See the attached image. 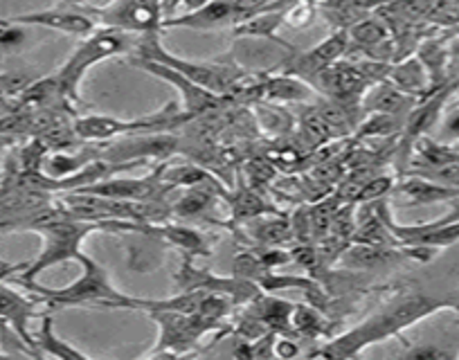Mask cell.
<instances>
[{"label": "cell", "instance_id": "cell-1", "mask_svg": "<svg viewBox=\"0 0 459 360\" xmlns=\"http://www.w3.org/2000/svg\"><path fill=\"white\" fill-rule=\"evenodd\" d=\"M444 309L459 311V306L450 300H437V297L428 296H410L405 297V300L396 302L394 306H390V309L383 311V313H378L377 318L360 324L354 331L344 333L342 338L331 342V345L326 347V349H322L320 354L350 358V356L360 354V351L368 345H372V342L385 340V338L390 336H399V333L403 331V329H408L410 324L419 322V320L428 318V315Z\"/></svg>", "mask_w": 459, "mask_h": 360}, {"label": "cell", "instance_id": "cell-2", "mask_svg": "<svg viewBox=\"0 0 459 360\" xmlns=\"http://www.w3.org/2000/svg\"><path fill=\"white\" fill-rule=\"evenodd\" d=\"M74 261L82 263L83 273L82 278L74 279L70 287L64 288H46L41 284L34 282H21L16 279V284L25 287L28 291L37 293L39 300L43 304L50 306H95L101 304L106 309H143L144 300L138 297H131L126 293H120L117 288L110 284L108 273L101 263H97L95 259L88 257L86 253H79Z\"/></svg>", "mask_w": 459, "mask_h": 360}, {"label": "cell", "instance_id": "cell-3", "mask_svg": "<svg viewBox=\"0 0 459 360\" xmlns=\"http://www.w3.org/2000/svg\"><path fill=\"white\" fill-rule=\"evenodd\" d=\"M25 230H34L41 235L43 250L32 263L25 266L21 282H34L43 270L64 261H74L82 253V244L88 235L97 230H106V221H83V219L70 217L68 212H52L46 210L41 217L34 219Z\"/></svg>", "mask_w": 459, "mask_h": 360}, {"label": "cell", "instance_id": "cell-4", "mask_svg": "<svg viewBox=\"0 0 459 360\" xmlns=\"http://www.w3.org/2000/svg\"><path fill=\"white\" fill-rule=\"evenodd\" d=\"M134 46V34L122 32L115 28L97 30L88 34L86 41L70 55V59L56 70V81H59L61 93L70 104L82 99V81L88 74V70L95 68L97 64L113 56L129 52Z\"/></svg>", "mask_w": 459, "mask_h": 360}, {"label": "cell", "instance_id": "cell-5", "mask_svg": "<svg viewBox=\"0 0 459 360\" xmlns=\"http://www.w3.org/2000/svg\"><path fill=\"white\" fill-rule=\"evenodd\" d=\"M138 56L140 59L158 61V64H165L169 68H174L176 73L185 74L189 81L198 83L201 88L210 90L214 95H228L241 90L246 81V74L239 68H232V65L223 64H198V61H187L174 56L171 52H167L162 47V43L158 41V34H147L138 41Z\"/></svg>", "mask_w": 459, "mask_h": 360}, {"label": "cell", "instance_id": "cell-6", "mask_svg": "<svg viewBox=\"0 0 459 360\" xmlns=\"http://www.w3.org/2000/svg\"><path fill=\"white\" fill-rule=\"evenodd\" d=\"M187 120H192L189 113H185L183 108H178L176 104H169V107L162 108L156 116L140 117V120H115V117L108 116H86L77 117L73 122L74 133H77L79 140H88V142H104V140H113L117 135H134L143 133V131H158L167 129V126L174 124H185Z\"/></svg>", "mask_w": 459, "mask_h": 360}, {"label": "cell", "instance_id": "cell-7", "mask_svg": "<svg viewBox=\"0 0 459 360\" xmlns=\"http://www.w3.org/2000/svg\"><path fill=\"white\" fill-rule=\"evenodd\" d=\"M162 0H113L110 5L88 10V14L104 23V28L122 30L134 37H147V34H158L162 30Z\"/></svg>", "mask_w": 459, "mask_h": 360}, {"label": "cell", "instance_id": "cell-8", "mask_svg": "<svg viewBox=\"0 0 459 360\" xmlns=\"http://www.w3.org/2000/svg\"><path fill=\"white\" fill-rule=\"evenodd\" d=\"M25 266H28V263H19V266L5 263V266H0V324H7V327L28 345L32 356L41 358L37 349V338L30 333V322H32V318L39 315V302L28 300V297H23L21 293H16L14 288L3 284V279L10 278L12 270H25Z\"/></svg>", "mask_w": 459, "mask_h": 360}, {"label": "cell", "instance_id": "cell-9", "mask_svg": "<svg viewBox=\"0 0 459 360\" xmlns=\"http://www.w3.org/2000/svg\"><path fill=\"white\" fill-rule=\"evenodd\" d=\"M347 50H350V32L344 28H340L338 32L331 34V37L326 39V41H322L320 46L311 47V50L302 52V55H295L293 59L286 64V73L295 74V77L311 83L316 81L326 68L338 64V61L347 55Z\"/></svg>", "mask_w": 459, "mask_h": 360}, {"label": "cell", "instance_id": "cell-10", "mask_svg": "<svg viewBox=\"0 0 459 360\" xmlns=\"http://www.w3.org/2000/svg\"><path fill=\"white\" fill-rule=\"evenodd\" d=\"M162 169L156 171L149 178H104L97 180L92 185L79 187V190L73 192H82V194H95L101 196V199H117V201H156L158 187L162 183Z\"/></svg>", "mask_w": 459, "mask_h": 360}, {"label": "cell", "instance_id": "cell-11", "mask_svg": "<svg viewBox=\"0 0 459 360\" xmlns=\"http://www.w3.org/2000/svg\"><path fill=\"white\" fill-rule=\"evenodd\" d=\"M135 65H143V68L147 70L149 74H153V77H160L162 81L178 86L180 93H183V104H185L183 111L189 113L192 117L212 111V108L219 104V95L210 93V90L201 88L198 83L189 81L185 74L176 73V70L169 68V65L158 64V61H149V59H138L135 61Z\"/></svg>", "mask_w": 459, "mask_h": 360}, {"label": "cell", "instance_id": "cell-12", "mask_svg": "<svg viewBox=\"0 0 459 360\" xmlns=\"http://www.w3.org/2000/svg\"><path fill=\"white\" fill-rule=\"evenodd\" d=\"M246 12L235 0H207L205 5L196 7L192 14L178 19H165L162 28H192V30H214L221 25L244 21Z\"/></svg>", "mask_w": 459, "mask_h": 360}, {"label": "cell", "instance_id": "cell-13", "mask_svg": "<svg viewBox=\"0 0 459 360\" xmlns=\"http://www.w3.org/2000/svg\"><path fill=\"white\" fill-rule=\"evenodd\" d=\"M12 21L23 25H34L41 30H55V32L74 34V37H88L95 32V19L88 12L68 10V7H56V10L32 12V14L10 16Z\"/></svg>", "mask_w": 459, "mask_h": 360}, {"label": "cell", "instance_id": "cell-14", "mask_svg": "<svg viewBox=\"0 0 459 360\" xmlns=\"http://www.w3.org/2000/svg\"><path fill=\"white\" fill-rule=\"evenodd\" d=\"M347 32H350V46H354L360 55L369 56L372 61L387 64L390 55H394V43H392L390 30H387L383 21L374 19V16L354 23Z\"/></svg>", "mask_w": 459, "mask_h": 360}, {"label": "cell", "instance_id": "cell-15", "mask_svg": "<svg viewBox=\"0 0 459 360\" xmlns=\"http://www.w3.org/2000/svg\"><path fill=\"white\" fill-rule=\"evenodd\" d=\"M417 102L419 99L401 93L399 88H396L394 83L387 81V79H381V81H377L374 86H369V90L363 95V99H360L365 111L399 117L412 111V108L417 107Z\"/></svg>", "mask_w": 459, "mask_h": 360}, {"label": "cell", "instance_id": "cell-16", "mask_svg": "<svg viewBox=\"0 0 459 360\" xmlns=\"http://www.w3.org/2000/svg\"><path fill=\"white\" fill-rule=\"evenodd\" d=\"M385 79L390 83H394L401 93L410 95V98L419 99V102L430 95V77H428V70L423 68L419 56L396 61L394 65H390Z\"/></svg>", "mask_w": 459, "mask_h": 360}, {"label": "cell", "instance_id": "cell-17", "mask_svg": "<svg viewBox=\"0 0 459 360\" xmlns=\"http://www.w3.org/2000/svg\"><path fill=\"white\" fill-rule=\"evenodd\" d=\"M396 190L408 199L410 205H432L446 203V201H459V187L444 185V183L421 178V176H408L405 180H401Z\"/></svg>", "mask_w": 459, "mask_h": 360}, {"label": "cell", "instance_id": "cell-18", "mask_svg": "<svg viewBox=\"0 0 459 360\" xmlns=\"http://www.w3.org/2000/svg\"><path fill=\"white\" fill-rule=\"evenodd\" d=\"M250 90H257L259 98L268 99V102H307L313 95L311 86L304 79L289 73L266 79V81L253 86Z\"/></svg>", "mask_w": 459, "mask_h": 360}, {"label": "cell", "instance_id": "cell-19", "mask_svg": "<svg viewBox=\"0 0 459 360\" xmlns=\"http://www.w3.org/2000/svg\"><path fill=\"white\" fill-rule=\"evenodd\" d=\"M138 232H149V235L162 236V239H167L169 244L178 245L180 250H185V254H203V257H207V254H210V245H207V239L201 235V232L192 230V227L140 223Z\"/></svg>", "mask_w": 459, "mask_h": 360}, {"label": "cell", "instance_id": "cell-20", "mask_svg": "<svg viewBox=\"0 0 459 360\" xmlns=\"http://www.w3.org/2000/svg\"><path fill=\"white\" fill-rule=\"evenodd\" d=\"M399 250H392V245H372V244H356L350 250H344V259L350 268H359V270H377V268H385L387 263L399 259Z\"/></svg>", "mask_w": 459, "mask_h": 360}, {"label": "cell", "instance_id": "cell-21", "mask_svg": "<svg viewBox=\"0 0 459 360\" xmlns=\"http://www.w3.org/2000/svg\"><path fill=\"white\" fill-rule=\"evenodd\" d=\"M419 61L423 64V68L428 70V77H430V93H435L437 88L446 86L448 79H446V70H448V46L444 41H426L417 52Z\"/></svg>", "mask_w": 459, "mask_h": 360}, {"label": "cell", "instance_id": "cell-22", "mask_svg": "<svg viewBox=\"0 0 459 360\" xmlns=\"http://www.w3.org/2000/svg\"><path fill=\"white\" fill-rule=\"evenodd\" d=\"M37 349L39 356H52V358H64V360H88L83 351L74 349L65 340H61L52 327V315H41V329L37 336Z\"/></svg>", "mask_w": 459, "mask_h": 360}, {"label": "cell", "instance_id": "cell-23", "mask_svg": "<svg viewBox=\"0 0 459 360\" xmlns=\"http://www.w3.org/2000/svg\"><path fill=\"white\" fill-rule=\"evenodd\" d=\"M162 183H165L167 187H219V190H223L219 180H216L210 171L194 165L171 167L165 162Z\"/></svg>", "mask_w": 459, "mask_h": 360}, {"label": "cell", "instance_id": "cell-24", "mask_svg": "<svg viewBox=\"0 0 459 360\" xmlns=\"http://www.w3.org/2000/svg\"><path fill=\"white\" fill-rule=\"evenodd\" d=\"M284 12L286 10H266V12H255L253 19H244L239 25L235 28L237 37H264V39H273V41L281 43L286 46L281 39H277V30L284 25Z\"/></svg>", "mask_w": 459, "mask_h": 360}, {"label": "cell", "instance_id": "cell-25", "mask_svg": "<svg viewBox=\"0 0 459 360\" xmlns=\"http://www.w3.org/2000/svg\"><path fill=\"white\" fill-rule=\"evenodd\" d=\"M219 194H225V190H219V187H187V192L174 205V214L183 219L203 217L214 205V199Z\"/></svg>", "mask_w": 459, "mask_h": 360}, {"label": "cell", "instance_id": "cell-26", "mask_svg": "<svg viewBox=\"0 0 459 360\" xmlns=\"http://www.w3.org/2000/svg\"><path fill=\"white\" fill-rule=\"evenodd\" d=\"M34 30H41V28H34V25H23V23H16L7 16V21L0 25V56H7V55H14V52H21L34 37Z\"/></svg>", "mask_w": 459, "mask_h": 360}, {"label": "cell", "instance_id": "cell-27", "mask_svg": "<svg viewBox=\"0 0 459 360\" xmlns=\"http://www.w3.org/2000/svg\"><path fill=\"white\" fill-rule=\"evenodd\" d=\"M408 176H421V178L437 180L444 185L459 187V162H448V165L439 167H412L408 169Z\"/></svg>", "mask_w": 459, "mask_h": 360}, {"label": "cell", "instance_id": "cell-28", "mask_svg": "<svg viewBox=\"0 0 459 360\" xmlns=\"http://www.w3.org/2000/svg\"><path fill=\"white\" fill-rule=\"evenodd\" d=\"M290 227L286 221H262L255 227V236L266 245H280L289 239Z\"/></svg>", "mask_w": 459, "mask_h": 360}, {"label": "cell", "instance_id": "cell-29", "mask_svg": "<svg viewBox=\"0 0 459 360\" xmlns=\"http://www.w3.org/2000/svg\"><path fill=\"white\" fill-rule=\"evenodd\" d=\"M392 190H394V180H392L390 176L365 180V185L360 187L359 194H356V201H360V203H369V201L383 199V196L390 194Z\"/></svg>", "mask_w": 459, "mask_h": 360}, {"label": "cell", "instance_id": "cell-30", "mask_svg": "<svg viewBox=\"0 0 459 360\" xmlns=\"http://www.w3.org/2000/svg\"><path fill=\"white\" fill-rule=\"evenodd\" d=\"M313 16H316V5L311 0H298L284 12V23L290 28H308L313 23Z\"/></svg>", "mask_w": 459, "mask_h": 360}, {"label": "cell", "instance_id": "cell-31", "mask_svg": "<svg viewBox=\"0 0 459 360\" xmlns=\"http://www.w3.org/2000/svg\"><path fill=\"white\" fill-rule=\"evenodd\" d=\"M401 122L399 116H383V113H374L360 129V135H390L396 131V124Z\"/></svg>", "mask_w": 459, "mask_h": 360}, {"label": "cell", "instance_id": "cell-32", "mask_svg": "<svg viewBox=\"0 0 459 360\" xmlns=\"http://www.w3.org/2000/svg\"><path fill=\"white\" fill-rule=\"evenodd\" d=\"M266 210H268V205H264L257 196L244 192V194H241L235 203V217L237 219H250V217H257V214L266 212Z\"/></svg>", "mask_w": 459, "mask_h": 360}, {"label": "cell", "instance_id": "cell-33", "mask_svg": "<svg viewBox=\"0 0 459 360\" xmlns=\"http://www.w3.org/2000/svg\"><path fill=\"white\" fill-rule=\"evenodd\" d=\"M408 356H412V358H448L450 354L446 349H439L437 345H426L408 349Z\"/></svg>", "mask_w": 459, "mask_h": 360}, {"label": "cell", "instance_id": "cell-34", "mask_svg": "<svg viewBox=\"0 0 459 360\" xmlns=\"http://www.w3.org/2000/svg\"><path fill=\"white\" fill-rule=\"evenodd\" d=\"M295 354H298V347H295L290 340H280V342H277L275 356H295Z\"/></svg>", "mask_w": 459, "mask_h": 360}, {"label": "cell", "instance_id": "cell-35", "mask_svg": "<svg viewBox=\"0 0 459 360\" xmlns=\"http://www.w3.org/2000/svg\"><path fill=\"white\" fill-rule=\"evenodd\" d=\"M448 55L453 56V59H459V37H455L453 41L448 43Z\"/></svg>", "mask_w": 459, "mask_h": 360}, {"label": "cell", "instance_id": "cell-36", "mask_svg": "<svg viewBox=\"0 0 459 360\" xmlns=\"http://www.w3.org/2000/svg\"><path fill=\"white\" fill-rule=\"evenodd\" d=\"M7 140H10V138H3V135H0V156H3V153H5Z\"/></svg>", "mask_w": 459, "mask_h": 360}, {"label": "cell", "instance_id": "cell-37", "mask_svg": "<svg viewBox=\"0 0 459 360\" xmlns=\"http://www.w3.org/2000/svg\"><path fill=\"white\" fill-rule=\"evenodd\" d=\"M64 3H65V5H68V3L73 5V3H77V0H64Z\"/></svg>", "mask_w": 459, "mask_h": 360}, {"label": "cell", "instance_id": "cell-38", "mask_svg": "<svg viewBox=\"0 0 459 360\" xmlns=\"http://www.w3.org/2000/svg\"><path fill=\"white\" fill-rule=\"evenodd\" d=\"M453 3H455V5H457V7H459V0H453Z\"/></svg>", "mask_w": 459, "mask_h": 360}, {"label": "cell", "instance_id": "cell-39", "mask_svg": "<svg viewBox=\"0 0 459 360\" xmlns=\"http://www.w3.org/2000/svg\"><path fill=\"white\" fill-rule=\"evenodd\" d=\"M5 21H7V19H0V25H3V23H5Z\"/></svg>", "mask_w": 459, "mask_h": 360}, {"label": "cell", "instance_id": "cell-40", "mask_svg": "<svg viewBox=\"0 0 459 360\" xmlns=\"http://www.w3.org/2000/svg\"><path fill=\"white\" fill-rule=\"evenodd\" d=\"M3 263H5V261H3V259H0V266H3Z\"/></svg>", "mask_w": 459, "mask_h": 360}, {"label": "cell", "instance_id": "cell-41", "mask_svg": "<svg viewBox=\"0 0 459 360\" xmlns=\"http://www.w3.org/2000/svg\"><path fill=\"white\" fill-rule=\"evenodd\" d=\"M3 266H5V263H3Z\"/></svg>", "mask_w": 459, "mask_h": 360}]
</instances>
